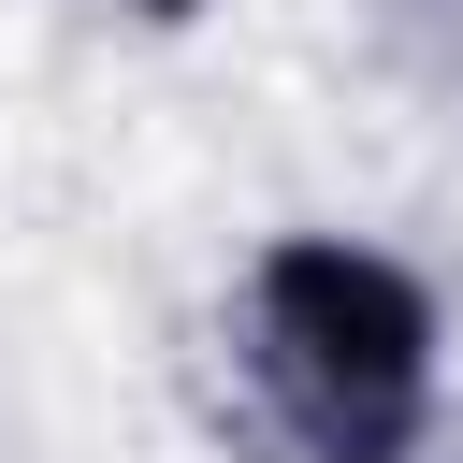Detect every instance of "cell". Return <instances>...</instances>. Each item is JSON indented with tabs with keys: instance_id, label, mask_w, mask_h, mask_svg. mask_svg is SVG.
Returning <instances> with one entry per match:
<instances>
[{
	"instance_id": "6da1fadb",
	"label": "cell",
	"mask_w": 463,
	"mask_h": 463,
	"mask_svg": "<svg viewBox=\"0 0 463 463\" xmlns=\"http://www.w3.org/2000/svg\"><path fill=\"white\" fill-rule=\"evenodd\" d=\"M246 376L304 463H405L434 434V289L391 246L275 232L246 260Z\"/></svg>"
},
{
	"instance_id": "7a4b0ae2",
	"label": "cell",
	"mask_w": 463,
	"mask_h": 463,
	"mask_svg": "<svg viewBox=\"0 0 463 463\" xmlns=\"http://www.w3.org/2000/svg\"><path fill=\"white\" fill-rule=\"evenodd\" d=\"M145 14H188V0H145Z\"/></svg>"
}]
</instances>
